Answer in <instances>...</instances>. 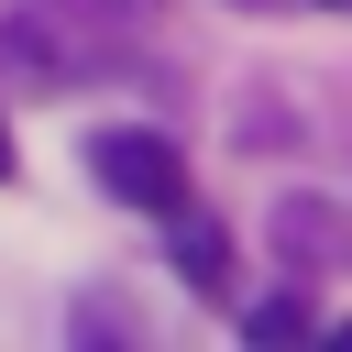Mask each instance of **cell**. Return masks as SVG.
Wrapping results in <instances>:
<instances>
[{"mask_svg":"<svg viewBox=\"0 0 352 352\" xmlns=\"http://www.w3.org/2000/svg\"><path fill=\"white\" fill-rule=\"evenodd\" d=\"M242 330H253V341H264V330H275V341H286V330H319V308H308V297H264V308H253V319H242Z\"/></svg>","mask_w":352,"mask_h":352,"instance_id":"3957f363","label":"cell"},{"mask_svg":"<svg viewBox=\"0 0 352 352\" xmlns=\"http://www.w3.org/2000/svg\"><path fill=\"white\" fill-rule=\"evenodd\" d=\"M88 176H99L121 209H187V165H176V143H165V132H143V121L88 132Z\"/></svg>","mask_w":352,"mask_h":352,"instance_id":"6da1fadb","label":"cell"},{"mask_svg":"<svg viewBox=\"0 0 352 352\" xmlns=\"http://www.w3.org/2000/svg\"><path fill=\"white\" fill-rule=\"evenodd\" d=\"M319 11H352V0H319Z\"/></svg>","mask_w":352,"mask_h":352,"instance_id":"5b68a950","label":"cell"},{"mask_svg":"<svg viewBox=\"0 0 352 352\" xmlns=\"http://www.w3.org/2000/svg\"><path fill=\"white\" fill-rule=\"evenodd\" d=\"M0 176H11V132H0Z\"/></svg>","mask_w":352,"mask_h":352,"instance_id":"277c9868","label":"cell"},{"mask_svg":"<svg viewBox=\"0 0 352 352\" xmlns=\"http://www.w3.org/2000/svg\"><path fill=\"white\" fill-rule=\"evenodd\" d=\"M176 220V275L198 286V297H220V275H231V242L209 231V220H187V209H165Z\"/></svg>","mask_w":352,"mask_h":352,"instance_id":"7a4b0ae2","label":"cell"}]
</instances>
